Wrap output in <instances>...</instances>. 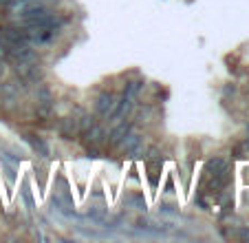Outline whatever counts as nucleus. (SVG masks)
<instances>
[{
	"mask_svg": "<svg viewBox=\"0 0 249 243\" xmlns=\"http://www.w3.org/2000/svg\"><path fill=\"white\" fill-rule=\"evenodd\" d=\"M117 95L110 93V91H104V93L97 95V102H95V111H97L99 117H104V120H108L110 115L115 113V106H117Z\"/></svg>",
	"mask_w": 249,
	"mask_h": 243,
	"instance_id": "nucleus-1",
	"label": "nucleus"
},
{
	"mask_svg": "<svg viewBox=\"0 0 249 243\" xmlns=\"http://www.w3.org/2000/svg\"><path fill=\"white\" fill-rule=\"evenodd\" d=\"M0 100H2V108H14L16 102L20 100V89L14 80H5L0 84Z\"/></svg>",
	"mask_w": 249,
	"mask_h": 243,
	"instance_id": "nucleus-2",
	"label": "nucleus"
},
{
	"mask_svg": "<svg viewBox=\"0 0 249 243\" xmlns=\"http://www.w3.org/2000/svg\"><path fill=\"white\" fill-rule=\"evenodd\" d=\"M117 148L122 150L124 155H132V157H139V153H141V133L130 131L122 142H119Z\"/></svg>",
	"mask_w": 249,
	"mask_h": 243,
	"instance_id": "nucleus-3",
	"label": "nucleus"
},
{
	"mask_svg": "<svg viewBox=\"0 0 249 243\" xmlns=\"http://www.w3.org/2000/svg\"><path fill=\"white\" fill-rule=\"evenodd\" d=\"M57 133H60V137H64V140H75V137L80 135L77 117L71 115V117H64V120H60V124H57Z\"/></svg>",
	"mask_w": 249,
	"mask_h": 243,
	"instance_id": "nucleus-4",
	"label": "nucleus"
},
{
	"mask_svg": "<svg viewBox=\"0 0 249 243\" xmlns=\"http://www.w3.org/2000/svg\"><path fill=\"white\" fill-rule=\"evenodd\" d=\"M80 135H82V142H84L86 146H97V144H102V142L106 140V128L99 126V124H93L89 131L80 133Z\"/></svg>",
	"mask_w": 249,
	"mask_h": 243,
	"instance_id": "nucleus-5",
	"label": "nucleus"
},
{
	"mask_svg": "<svg viewBox=\"0 0 249 243\" xmlns=\"http://www.w3.org/2000/svg\"><path fill=\"white\" fill-rule=\"evenodd\" d=\"M130 131H132V122H128V120H119L117 124H115L113 131L108 133V144H110V146H119V142H122Z\"/></svg>",
	"mask_w": 249,
	"mask_h": 243,
	"instance_id": "nucleus-6",
	"label": "nucleus"
},
{
	"mask_svg": "<svg viewBox=\"0 0 249 243\" xmlns=\"http://www.w3.org/2000/svg\"><path fill=\"white\" fill-rule=\"evenodd\" d=\"M132 108H135V100H132V98H126V95H124V98L117 102V106H115V113L108 117V120H113V122L124 120V117H128V115L132 113Z\"/></svg>",
	"mask_w": 249,
	"mask_h": 243,
	"instance_id": "nucleus-7",
	"label": "nucleus"
},
{
	"mask_svg": "<svg viewBox=\"0 0 249 243\" xmlns=\"http://www.w3.org/2000/svg\"><path fill=\"white\" fill-rule=\"evenodd\" d=\"M0 36L9 38V40H14V42H27L29 40V31L22 29V27H18V24H7V27H2Z\"/></svg>",
	"mask_w": 249,
	"mask_h": 243,
	"instance_id": "nucleus-8",
	"label": "nucleus"
},
{
	"mask_svg": "<svg viewBox=\"0 0 249 243\" xmlns=\"http://www.w3.org/2000/svg\"><path fill=\"white\" fill-rule=\"evenodd\" d=\"M47 14H49L47 7H42V5H31V7H24V9L20 11V16H22L24 20H27V24H29V22H33V20L42 18V16H47Z\"/></svg>",
	"mask_w": 249,
	"mask_h": 243,
	"instance_id": "nucleus-9",
	"label": "nucleus"
},
{
	"mask_svg": "<svg viewBox=\"0 0 249 243\" xmlns=\"http://www.w3.org/2000/svg\"><path fill=\"white\" fill-rule=\"evenodd\" d=\"M36 100H38V106H53V95L47 84H38V89H36Z\"/></svg>",
	"mask_w": 249,
	"mask_h": 243,
	"instance_id": "nucleus-10",
	"label": "nucleus"
},
{
	"mask_svg": "<svg viewBox=\"0 0 249 243\" xmlns=\"http://www.w3.org/2000/svg\"><path fill=\"white\" fill-rule=\"evenodd\" d=\"M27 142L31 144V148L36 150L38 155H42V157H47V155H49V146L44 144L42 137H38V135H33V133H29V135H27Z\"/></svg>",
	"mask_w": 249,
	"mask_h": 243,
	"instance_id": "nucleus-11",
	"label": "nucleus"
},
{
	"mask_svg": "<svg viewBox=\"0 0 249 243\" xmlns=\"http://www.w3.org/2000/svg\"><path fill=\"white\" fill-rule=\"evenodd\" d=\"M143 86H146V80H132V82H126L124 95H126V98H132V100H135L137 95L143 91Z\"/></svg>",
	"mask_w": 249,
	"mask_h": 243,
	"instance_id": "nucleus-12",
	"label": "nucleus"
},
{
	"mask_svg": "<svg viewBox=\"0 0 249 243\" xmlns=\"http://www.w3.org/2000/svg\"><path fill=\"white\" fill-rule=\"evenodd\" d=\"M93 124H97V120H95V115H90V113H84L80 111V117H77V126H80V133L89 131Z\"/></svg>",
	"mask_w": 249,
	"mask_h": 243,
	"instance_id": "nucleus-13",
	"label": "nucleus"
},
{
	"mask_svg": "<svg viewBox=\"0 0 249 243\" xmlns=\"http://www.w3.org/2000/svg\"><path fill=\"white\" fill-rule=\"evenodd\" d=\"M159 173H161V159H152V162H148V177H150L152 186H157Z\"/></svg>",
	"mask_w": 249,
	"mask_h": 243,
	"instance_id": "nucleus-14",
	"label": "nucleus"
},
{
	"mask_svg": "<svg viewBox=\"0 0 249 243\" xmlns=\"http://www.w3.org/2000/svg\"><path fill=\"white\" fill-rule=\"evenodd\" d=\"M223 166H225V162H223L221 157H214V159H210V162H207V166H205V173L212 177V175H216L218 170L223 168Z\"/></svg>",
	"mask_w": 249,
	"mask_h": 243,
	"instance_id": "nucleus-15",
	"label": "nucleus"
},
{
	"mask_svg": "<svg viewBox=\"0 0 249 243\" xmlns=\"http://www.w3.org/2000/svg\"><path fill=\"white\" fill-rule=\"evenodd\" d=\"M36 115L38 120H49L53 115V106H36Z\"/></svg>",
	"mask_w": 249,
	"mask_h": 243,
	"instance_id": "nucleus-16",
	"label": "nucleus"
},
{
	"mask_svg": "<svg viewBox=\"0 0 249 243\" xmlns=\"http://www.w3.org/2000/svg\"><path fill=\"white\" fill-rule=\"evenodd\" d=\"M159 155H161L159 146H150V148L146 150V162H152V159H159Z\"/></svg>",
	"mask_w": 249,
	"mask_h": 243,
	"instance_id": "nucleus-17",
	"label": "nucleus"
},
{
	"mask_svg": "<svg viewBox=\"0 0 249 243\" xmlns=\"http://www.w3.org/2000/svg\"><path fill=\"white\" fill-rule=\"evenodd\" d=\"M130 203H132V206H137L139 210H146V199H143L141 195H135V197H132Z\"/></svg>",
	"mask_w": 249,
	"mask_h": 243,
	"instance_id": "nucleus-18",
	"label": "nucleus"
},
{
	"mask_svg": "<svg viewBox=\"0 0 249 243\" xmlns=\"http://www.w3.org/2000/svg\"><path fill=\"white\" fill-rule=\"evenodd\" d=\"M238 237H240V241H249V228H240Z\"/></svg>",
	"mask_w": 249,
	"mask_h": 243,
	"instance_id": "nucleus-19",
	"label": "nucleus"
}]
</instances>
